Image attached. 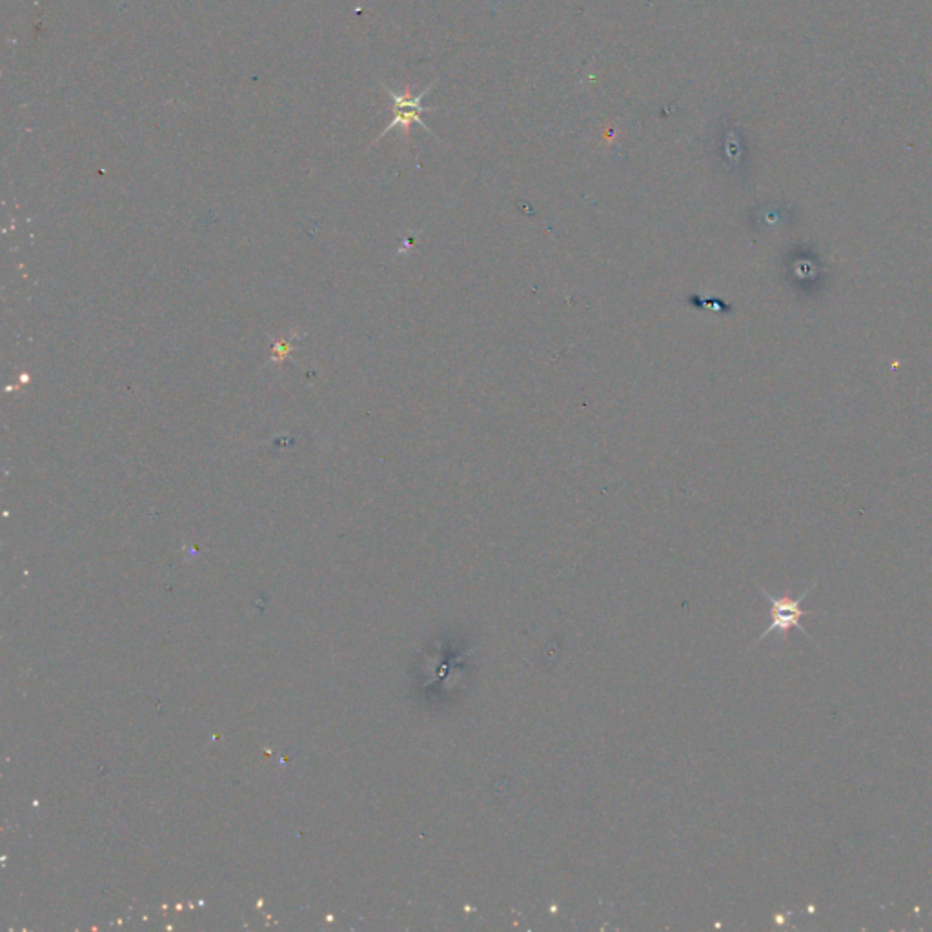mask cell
I'll return each mask as SVG.
<instances>
[{
  "label": "cell",
  "instance_id": "obj_1",
  "mask_svg": "<svg viewBox=\"0 0 932 932\" xmlns=\"http://www.w3.org/2000/svg\"><path fill=\"white\" fill-rule=\"evenodd\" d=\"M385 90L386 93L390 95L392 104H394V119L386 126L385 132L379 135V139H383L386 133L392 132L397 126L403 128V133H405V137L408 139V137H410V126H412L414 122L419 124L426 133H430L432 137H436L434 132L426 126L423 117H421L423 113L436 112L437 110V108H426V106L421 104V101L425 99L426 95L434 90V84H430L428 88H425L421 93H417V95H414L410 90H406V92L403 93L392 92L388 86H385Z\"/></svg>",
  "mask_w": 932,
  "mask_h": 932
},
{
  "label": "cell",
  "instance_id": "obj_2",
  "mask_svg": "<svg viewBox=\"0 0 932 932\" xmlns=\"http://www.w3.org/2000/svg\"><path fill=\"white\" fill-rule=\"evenodd\" d=\"M761 592H763V596H765L770 603L772 621H770L769 629L761 634L756 643H760L761 639L765 638V636H769L772 632H781V634H785V632H789L791 629L801 630L807 638H811V636L800 627L801 618L814 614V612H807V610L801 608L803 599H805V596H807L811 590H805L803 596L798 599L791 598L789 592H787L783 598H774V596H770L769 592H765V590H761Z\"/></svg>",
  "mask_w": 932,
  "mask_h": 932
}]
</instances>
